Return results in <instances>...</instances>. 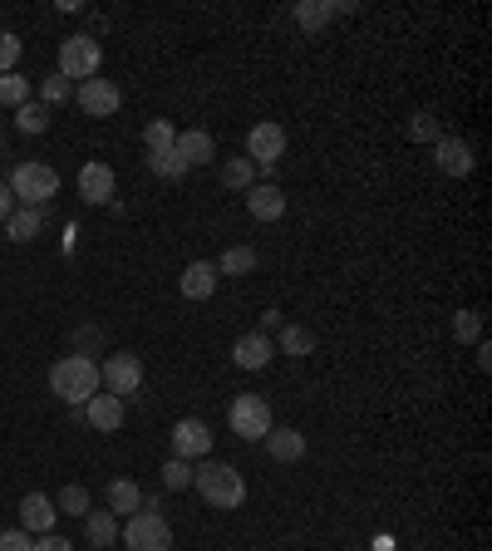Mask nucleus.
<instances>
[{
  "instance_id": "nucleus-33",
  "label": "nucleus",
  "mask_w": 492,
  "mask_h": 551,
  "mask_svg": "<svg viewBox=\"0 0 492 551\" xmlns=\"http://www.w3.org/2000/svg\"><path fill=\"white\" fill-rule=\"evenodd\" d=\"M251 158H227V168H222V183L227 187H251Z\"/></svg>"
},
{
  "instance_id": "nucleus-15",
  "label": "nucleus",
  "mask_w": 492,
  "mask_h": 551,
  "mask_svg": "<svg viewBox=\"0 0 492 551\" xmlns=\"http://www.w3.org/2000/svg\"><path fill=\"white\" fill-rule=\"evenodd\" d=\"M178 158H183L187 168H207L212 158H217V143H212V133H202V128H187V133H178Z\"/></svg>"
},
{
  "instance_id": "nucleus-3",
  "label": "nucleus",
  "mask_w": 492,
  "mask_h": 551,
  "mask_svg": "<svg viewBox=\"0 0 492 551\" xmlns=\"http://www.w3.org/2000/svg\"><path fill=\"white\" fill-rule=\"evenodd\" d=\"M10 197L15 202H25V207H45L55 192H60V173L50 168V163H15V173H10Z\"/></svg>"
},
{
  "instance_id": "nucleus-18",
  "label": "nucleus",
  "mask_w": 492,
  "mask_h": 551,
  "mask_svg": "<svg viewBox=\"0 0 492 551\" xmlns=\"http://www.w3.org/2000/svg\"><path fill=\"white\" fill-rule=\"evenodd\" d=\"M178 286H183L187 301H212V291H217V266H212V261H192Z\"/></svg>"
},
{
  "instance_id": "nucleus-41",
  "label": "nucleus",
  "mask_w": 492,
  "mask_h": 551,
  "mask_svg": "<svg viewBox=\"0 0 492 551\" xmlns=\"http://www.w3.org/2000/svg\"><path fill=\"white\" fill-rule=\"evenodd\" d=\"M0 143H5V133H0Z\"/></svg>"
},
{
  "instance_id": "nucleus-22",
  "label": "nucleus",
  "mask_w": 492,
  "mask_h": 551,
  "mask_svg": "<svg viewBox=\"0 0 492 551\" xmlns=\"http://www.w3.org/2000/svg\"><path fill=\"white\" fill-rule=\"evenodd\" d=\"M212 266H217V276H251L256 271V251L251 246H227L222 261H212Z\"/></svg>"
},
{
  "instance_id": "nucleus-35",
  "label": "nucleus",
  "mask_w": 492,
  "mask_h": 551,
  "mask_svg": "<svg viewBox=\"0 0 492 551\" xmlns=\"http://www.w3.org/2000/svg\"><path fill=\"white\" fill-rule=\"evenodd\" d=\"M20 60V35H10V30H0V74H10Z\"/></svg>"
},
{
  "instance_id": "nucleus-26",
  "label": "nucleus",
  "mask_w": 492,
  "mask_h": 551,
  "mask_svg": "<svg viewBox=\"0 0 492 551\" xmlns=\"http://www.w3.org/2000/svg\"><path fill=\"white\" fill-rule=\"evenodd\" d=\"M0 104H10V109H20V104H30V79L25 74H0Z\"/></svg>"
},
{
  "instance_id": "nucleus-11",
  "label": "nucleus",
  "mask_w": 492,
  "mask_h": 551,
  "mask_svg": "<svg viewBox=\"0 0 492 551\" xmlns=\"http://www.w3.org/2000/svg\"><path fill=\"white\" fill-rule=\"evenodd\" d=\"M55 497H45V492H25L20 497V527L30 532V537H45V532H55Z\"/></svg>"
},
{
  "instance_id": "nucleus-2",
  "label": "nucleus",
  "mask_w": 492,
  "mask_h": 551,
  "mask_svg": "<svg viewBox=\"0 0 492 551\" xmlns=\"http://www.w3.org/2000/svg\"><path fill=\"white\" fill-rule=\"evenodd\" d=\"M192 483L207 497V507H217V512H237L246 502V483L232 463H202V468H192Z\"/></svg>"
},
{
  "instance_id": "nucleus-27",
  "label": "nucleus",
  "mask_w": 492,
  "mask_h": 551,
  "mask_svg": "<svg viewBox=\"0 0 492 551\" xmlns=\"http://www.w3.org/2000/svg\"><path fill=\"white\" fill-rule=\"evenodd\" d=\"M148 173H158V178H183L187 173V163L178 158V148H168V153H148Z\"/></svg>"
},
{
  "instance_id": "nucleus-40",
  "label": "nucleus",
  "mask_w": 492,
  "mask_h": 551,
  "mask_svg": "<svg viewBox=\"0 0 492 551\" xmlns=\"http://www.w3.org/2000/svg\"><path fill=\"white\" fill-rule=\"evenodd\" d=\"M10 212H15V197H10V187L0 183V227L10 222Z\"/></svg>"
},
{
  "instance_id": "nucleus-16",
  "label": "nucleus",
  "mask_w": 492,
  "mask_h": 551,
  "mask_svg": "<svg viewBox=\"0 0 492 551\" xmlns=\"http://www.w3.org/2000/svg\"><path fill=\"white\" fill-rule=\"evenodd\" d=\"M271 355H276V345H271V335H266V330L242 335V340L232 345V360H237L242 369H266V365H271Z\"/></svg>"
},
{
  "instance_id": "nucleus-30",
  "label": "nucleus",
  "mask_w": 492,
  "mask_h": 551,
  "mask_svg": "<svg viewBox=\"0 0 492 551\" xmlns=\"http://www.w3.org/2000/svg\"><path fill=\"white\" fill-rule=\"evenodd\" d=\"M55 512H69V517H84L89 512V488H79V483H69V488L55 497Z\"/></svg>"
},
{
  "instance_id": "nucleus-29",
  "label": "nucleus",
  "mask_w": 492,
  "mask_h": 551,
  "mask_svg": "<svg viewBox=\"0 0 492 551\" xmlns=\"http://www.w3.org/2000/svg\"><path fill=\"white\" fill-rule=\"evenodd\" d=\"M281 350H286V355H301V360H306L310 350H315V335H310L306 325H286V330H281Z\"/></svg>"
},
{
  "instance_id": "nucleus-19",
  "label": "nucleus",
  "mask_w": 492,
  "mask_h": 551,
  "mask_svg": "<svg viewBox=\"0 0 492 551\" xmlns=\"http://www.w3.org/2000/svg\"><path fill=\"white\" fill-rule=\"evenodd\" d=\"M261 443H266V453H271L276 463H296V458H306V433L301 429H271Z\"/></svg>"
},
{
  "instance_id": "nucleus-8",
  "label": "nucleus",
  "mask_w": 492,
  "mask_h": 551,
  "mask_svg": "<svg viewBox=\"0 0 492 551\" xmlns=\"http://www.w3.org/2000/svg\"><path fill=\"white\" fill-rule=\"evenodd\" d=\"M99 384H109V394H138V384H143V360L138 355H109L104 365H99Z\"/></svg>"
},
{
  "instance_id": "nucleus-1",
  "label": "nucleus",
  "mask_w": 492,
  "mask_h": 551,
  "mask_svg": "<svg viewBox=\"0 0 492 551\" xmlns=\"http://www.w3.org/2000/svg\"><path fill=\"white\" fill-rule=\"evenodd\" d=\"M50 394L64 399V404H74V409H84L99 394V365L89 355H64V360H55V369H50Z\"/></svg>"
},
{
  "instance_id": "nucleus-24",
  "label": "nucleus",
  "mask_w": 492,
  "mask_h": 551,
  "mask_svg": "<svg viewBox=\"0 0 492 551\" xmlns=\"http://www.w3.org/2000/svg\"><path fill=\"white\" fill-rule=\"evenodd\" d=\"M335 10H340V5H330V0H301V5H296V25H301L306 35H315Z\"/></svg>"
},
{
  "instance_id": "nucleus-12",
  "label": "nucleus",
  "mask_w": 492,
  "mask_h": 551,
  "mask_svg": "<svg viewBox=\"0 0 492 551\" xmlns=\"http://www.w3.org/2000/svg\"><path fill=\"white\" fill-rule=\"evenodd\" d=\"M246 212H251L256 222H281V217H286V192L276 183L246 187Z\"/></svg>"
},
{
  "instance_id": "nucleus-28",
  "label": "nucleus",
  "mask_w": 492,
  "mask_h": 551,
  "mask_svg": "<svg viewBox=\"0 0 492 551\" xmlns=\"http://www.w3.org/2000/svg\"><path fill=\"white\" fill-rule=\"evenodd\" d=\"M143 143H148V153H168V148L178 143V128L168 119H153L148 123V133H143Z\"/></svg>"
},
{
  "instance_id": "nucleus-13",
  "label": "nucleus",
  "mask_w": 492,
  "mask_h": 551,
  "mask_svg": "<svg viewBox=\"0 0 492 551\" xmlns=\"http://www.w3.org/2000/svg\"><path fill=\"white\" fill-rule=\"evenodd\" d=\"M433 163H438V173H448V178H468V173H473V148H468L463 138H438V143H433Z\"/></svg>"
},
{
  "instance_id": "nucleus-10",
  "label": "nucleus",
  "mask_w": 492,
  "mask_h": 551,
  "mask_svg": "<svg viewBox=\"0 0 492 551\" xmlns=\"http://www.w3.org/2000/svg\"><path fill=\"white\" fill-rule=\"evenodd\" d=\"M207 453H212V429L202 419H178L173 424V458L192 463V458H207Z\"/></svg>"
},
{
  "instance_id": "nucleus-9",
  "label": "nucleus",
  "mask_w": 492,
  "mask_h": 551,
  "mask_svg": "<svg viewBox=\"0 0 492 551\" xmlns=\"http://www.w3.org/2000/svg\"><path fill=\"white\" fill-rule=\"evenodd\" d=\"M74 99H79V109H84L89 119H109V114H119L123 89L114 84V79H84Z\"/></svg>"
},
{
  "instance_id": "nucleus-7",
  "label": "nucleus",
  "mask_w": 492,
  "mask_h": 551,
  "mask_svg": "<svg viewBox=\"0 0 492 551\" xmlns=\"http://www.w3.org/2000/svg\"><path fill=\"white\" fill-rule=\"evenodd\" d=\"M271 429H276V424H271V404H266L261 394H242V399L232 404V433H237V438L261 443Z\"/></svg>"
},
{
  "instance_id": "nucleus-14",
  "label": "nucleus",
  "mask_w": 492,
  "mask_h": 551,
  "mask_svg": "<svg viewBox=\"0 0 492 551\" xmlns=\"http://www.w3.org/2000/svg\"><path fill=\"white\" fill-rule=\"evenodd\" d=\"M84 419H89L94 433H119L123 429V399L119 394H94V399L84 404Z\"/></svg>"
},
{
  "instance_id": "nucleus-17",
  "label": "nucleus",
  "mask_w": 492,
  "mask_h": 551,
  "mask_svg": "<svg viewBox=\"0 0 492 551\" xmlns=\"http://www.w3.org/2000/svg\"><path fill=\"white\" fill-rule=\"evenodd\" d=\"M79 197L84 202H109L114 197V168L109 163H84L79 168Z\"/></svg>"
},
{
  "instance_id": "nucleus-21",
  "label": "nucleus",
  "mask_w": 492,
  "mask_h": 551,
  "mask_svg": "<svg viewBox=\"0 0 492 551\" xmlns=\"http://www.w3.org/2000/svg\"><path fill=\"white\" fill-rule=\"evenodd\" d=\"M84 537H89V547H114L119 542L114 512H84Z\"/></svg>"
},
{
  "instance_id": "nucleus-32",
  "label": "nucleus",
  "mask_w": 492,
  "mask_h": 551,
  "mask_svg": "<svg viewBox=\"0 0 492 551\" xmlns=\"http://www.w3.org/2000/svg\"><path fill=\"white\" fill-rule=\"evenodd\" d=\"M187 483H192V463H183V458H168V463H163V488L178 492V488H187Z\"/></svg>"
},
{
  "instance_id": "nucleus-37",
  "label": "nucleus",
  "mask_w": 492,
  "mask_h": 551,
  "mask_svg": "<svg viewBox=\"0 0 492 551\" xmlns=\"http://www.w3.org/2000/svg\"><path fill=\"white\" fill-rule=\"evenodd\" d=\"M409 133H414V138H429V143H438V123H433L429 114H414V123H409Z\"/></svg>"
},
{
  "instance_id": "nucleus-31",
  "label": "nucleus",
  "mask_w": 492,
  "mask_h": 551,
  "mask_svg": "<svg viewBox=\"0 0 492 551\" xmlns=\"http://www.w3.org/2000/svg\"><path fill=\"white\" fill-rule=\"evenodd\" d=\"M64 99H69V79H64L60 69H55L50 79H40V104L50 109V104H64Z\"/></svg>"
},
{
  "instance_id": "nucleus-5",
  "label": "nucleus",
  "mask_w": 492,
  "mask_h": 551,
  "mask_svg": "<svg viewBox=\"0 0 492 551\" xmlns=\"http://www.w3.org/2000/svg\"><path fill=\"white\" fill-rule=\"evenodd\" d=\"M281 153H286V128L281 123H256L251 133H246V158H251V168H261L266 178L276 173V163H281Z\"/></svg>"
},
{
  "instance_id": "nucleus-6",
  "label": "nucleus",
  "mask_w": 492,
  "mask_h": 551,
  "mask_svg": "<svg viewBox=\"0 0 492 551\" xmlns=\"http://www.w3.org/2000/svg\"><path fill=\"white\" fill-rule=\"evenodd\" d=\"M99 64H104V50H99L94 35H69L60 45V74L64 79H94Z\"/></svg>"
},
{
  "instance_id": "nucleus-4",
  "label": "nucleus",
  "mask_w": 492,
  "mask_h": 551,
  "mask_svg": "<svg viewBox=\"0 0 492 551\" xmlns=\"http://www.w3.org/2000/svg\"><path fill=\"white\" fill-rule=\"evenodd\" d=\"M123 542L128 551H168L173 547V527L163 512H133L128 527H123Z\"/></svg>"
},
{
  "instance_id": "nucleus-36",
  "label": "nucleus",
  "mask_w": 492,
  "mask_h": 551,
  "mask_svg": "<svg viewBox=\"0 0 492 551\" xmlns=\"http://www.w3.org/2000/svg\"><path fill=\"white\" fill-rule=\"evenodd\" d=\"M35 547V537L25 532V527H15V532H0V551H30Z\"/></svg>"
},
{
  "instance_id": "nucleus-38",
  "label": "nucleus",
  "mask_w": 492,
  "mask_h": 551,
  "mask_svg": "<svg viewBox=\"0 0 492 551\" xmlns=\"http://www.w3.org/2000/svg\"><path fill=\"white\" fill-rule=\"evenodd\" d=\"M30 551H74V547H69L64 537H55V532H45V537H35V547Z\"/></svg>"
},
{
  "instance_id": "nucleus-34",
  "label": "nucleus",
  "mask_w": 492,
  "mask_h": 551,
  "mask_svg": "<svg viewBox=\"0 0 492 551\" xmlns=\"http://www.w3.org/2000/svg\"><path fill=\"white\" fill-rule=\"evenodd\" d=\"M453 335H458V340H478V335H483L478 310H458V315H453Z\"/></svg>"
},
{
  "instance_id": "nucleus-23",
  "label": "nucleus",
  "mask_w": 492,
  "mask_h": 551,
  "mask_svg": "<svg viewBox=\"0 0 492 551\" xmlns=\"http://www.w3.org/2000/svg\"><path fill=\"white\" fill-rule=\"evenodd\" d=\"M143 507V492L133 478H119V483H109V512H123V517H133Z\"/></svg>"
},
{
  "instance_id": "nucleus-25",
  "label": "nucleus",
  "mask_w": 492,
  "mask_h": 551,
  "mask_svg": "<svg viewBox=\"0 0 492 551\" xmlns=\"http://www.w3.org/2000/svg\"><path fill=\"white\" fill-rule=\"evenodd\" d=\"M15 128H20V133H45V128H50V109H45L40 99L20 104V109H15Z\"/></svg>"
},
{
  "instance_id": "nucleus-20",
  "label": "nucleus",
  "mask_w": 492,
  "mask_h": 551,
  "mask_svg": "<svg viewBox=\"0 0 492 551\" xmlns=\"http://www.w3.org/2000/svg\"><path fill=\"white\" fill-rule=\"evenodd\" d=\"M40 227H45L40 207H15V212H10V222H5L10 242H35V237H40Z\"/></svg>"
},
{
  "instance_id": "nucleus-39",
  "label": "nucleus",
  "mask_w": 492,
  "mask_h": 551,
  "mask_svg": "<svg viewBox=\"0 0 492 551\" xmlns=\"http://www.w3.org/2000/svg\"><path fill=\"white\" fill-rule=\"evenodd\" d=\"M74 340H79V350H99V330H89V325H84ZM79 350H69V355H79Z\"/></svg>"
}]
</instances>
